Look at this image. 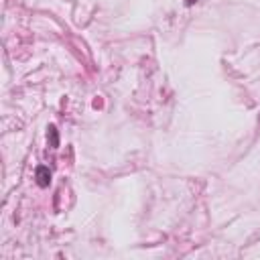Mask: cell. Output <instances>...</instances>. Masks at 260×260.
Segmentation results:
<instances>
[{"label":"cell","mask_w":260,"mask_h":260,"mask_svg":"<svg viewBox=\"0 0 260 260\" xmlns=\"http://www.w3.org/2000/svg\"><path fill=\"white\" fill-rule=\"evenodd\" d=\"M47 138H49L51 149H57V147H59V134H57V128H55L53 124L47 128Z\"/></svg>","instance_id":"2"},{"label":"cell","mask_w":260,"mask_h":260,"mask_svg":"<svg viewBox=\"0 0 260 260\" xmlns=\"http://www.w3.org/2000/svg\"><path fill=\"white\" fill-rule=\"evenodd\" d=\"M35 179H37L39 187H49L51 185V171H49V167L41 165V167L35 169Z\"/></svg>","instance_id":"1"},{"label":"cell","mask_w":260,"mask_h":260,"mask_svg":"<svg viewBox=\"0 0 260 260\" xmlns=\"http://www.w3.org/2000/svg\"><path fill=\"white\" fill-rule=\"evenodd\" d=\"M197 0H187V6H191V4H195Z\"/></svg>","instance_id":"3"}]
</instances>
